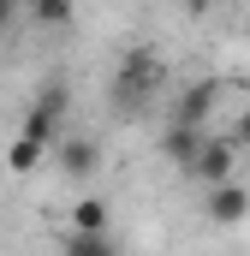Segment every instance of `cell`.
<instances>
[{"label": "cell", "instance_id": "6da1fadb", "mask_svg": "<svg viewBox=\"0 0 250 256\" xmlns=\"http://www.w3.org/2000/svg\"><path fill=\"white\" fill-rule=\"evenodd\" d=\"M167 90V60L155 48H131L114 72V108H125L120 120H143V108Z\"/></svg>", "mask_w": 250, "mask_h": 256}, {"label": "cell", "instance_id": "7a4b0ae2", "mask_svg": "<svg viewBox=\"0 0 250 256\" xmlns=\"http://www.w3.org/2000/svg\"><path fill=\"white\" fill-rule=\"evenodd\" d=\"M66 84H42V96L24 108V126H18V137H30V143H54V131H60L66 120Z\"/></svg>", "mask_w": 250, "mask_h": 256}, {"label": "cell", "instance_id": "3957f363", "mask_svg": "<svg viewBox=\"0 0 250 256\" xmlns=\"http://www.w3.org/2000/svg\"><path fill=\"white\" fill-rule=\"evenodd\" d=\"M232 173H238V149H232V137H214V131H208V143H202L190 179L214 191V185H232Z\"/></svg>", "mask_w": 250, "mask_h": 256}, {"label": "cell", "instance_id": "277c9868", "mask_svg": "<svg viewBox=\"0 0 250 256\" xmlns=\"http://www.w3.org/2000/svg\"><path fill=\"white\" fill-rule=\"evenodd\" d=\"M220 108V84L214 78H196V84H185L179 96H173V126H208V114Z\"/></svg>", "mask_w": 250, "mask_h": 256}, {"label": "cell", "instance_id": "5b68a950", "mask_svg": "<svg viewBox=\"0 0 250 256\" xmlns=\"http://www.w3.org/2000/svg\"><path fill=\"white\" fill-rule=\"evenodd\" d=\"M202 143H208V131H202V126H173V120H167V131H161V155H167L179 173H190V167H196Z\"/></svg>", "mask_w": 250, "mask_h": 256}, {"label": "cell", "instance_id": "8992f818", "mask_svg": "<svg viewBox=\"0 0 250 256\" xmlns=\"http://www.w3.org/2000/svg\"><path fill=\"white\" fill-rule=\"evenodd\" d=\"M208 220H214V226H238V220H250V191L238 185V179L208 191Z\"/></svg>", "mask_w": 250, "mask_h": 256}, {"label": "cell", "instance_id": "52a82bcc", "mask_svg": "<svg viewBox=\"0 0 250 256\" xmlns=\"http://www.w3.org/2000/svg\"><path fill=\"white\" fill-rule=\"evenodd\" d=\"M96 167H102L96 137H66V143H60V173H66V179H90Z\"/></svg>", "mask_w": 250, "mask_h": 256}, {"label": "cell", "instance_id": "ba28073f", "mask_svg": "<svg viewBox=\"0 0 250 256\" xmlns=\"http://www.w3.org/2000/svg\"><path fill=\"white\" fill-rule=\"evenodd\" d=\"M30 18H36L42 30H66V24L78 18V0H30Z\"/></svg>", "mask_w": 250, "mask_h": 256}, {"label": "cell", "instance_id": "9c48e42d", "mask_svg": "<svg viewBox=\"0 0 250 256\" xmlns=\"http://www.w3.org/2000/svg\"><path fill=\"white\" fill-rule=\"evenodd\" d=\"M72 232H108V202H102V196H78Z\"/></svg>", "mask_w": 250, "mask_h": 256}, {"label": "cell", "instance_id": "30bf717a", "mask_svg": "<svg viewBox=\"0 0 250 256\" xmlns=\"http://www.w3.org/2000/svg\"><path fill=\"white\" fill-rule=\"evenodd\" d=\"M66 256H120L108 232H72L66 238Z\"/></svg>", "mask_w": 250, "mask_h": 256}, {"label": "cell", "instance_id": "8fae6325", "mask_svg": "<svg viewBox=\"0 0 250 256\" xmlns=\"http://www.w3.org/2000/svg\"><path fill=\"white\" fill-rule=\"evenodd\" d=\"M48 155V143H30V137H12V149H6V167L12 173H30L36 161Z\"/></svg>", "mask_w": 250, "mask_h": 256}, {"label": "cell", "instance_id": "7c38bea8", "mask_svg": "<svg viewBox=\"0 0 250 256\" xmlns=\"http://www.w3.org/2000/svg\"><path fill=\"white\" fill-rule=\"evenodd\" d=\"M226 137H232V149H250V108L232 120V131H226Z\"/></svg>", "mask_w": 250, "mask_h": 256}, {"label": "cell", "instance_id": "4fadbf2b", "mask_svg": "<svg viewBox=\"0 0 250 256\" xmlns=\"http://www.w3.org/2000/svg\"><path fill=\"white\" fill-rule=\"evenodd\" d=\"M6 24H12V0H0V30H6Z\"/></svg>", "mask_w": 250, "mask_h": 256}]
</instances>
